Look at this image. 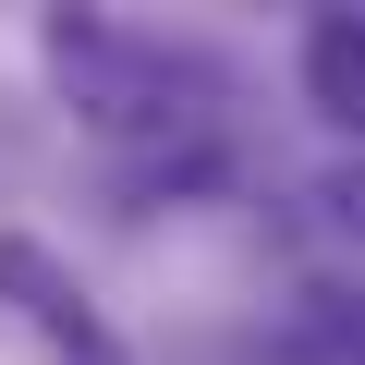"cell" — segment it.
Returning <instances> with one entry per match:
<instances>
[{"label":"cell","instance_id":"2","mask_svg":"<svg viewBox=\"0 0 365 365\" xmlns=\"http://www.w3.org/2000/svg\"><path fill=\"white\" fill-rule=\"evenodd\" d=\"M304 98L341 134H365V13H317L304 25Z\"/></svg>","mask_w":365,"mask_h":365},{"label":"cell","instance_id":"1","mask_svg":"<svg viewBox=\"0 0 365 365\" xmlns=\"http://www.w3.org/2000/svg\"><path fill=\"white\" fill-rule=\"evenodd\" d=\"M0 292H13V304H25V317H37V329H49V341H61L73 365H122V353H110V329H98V304H86V292H73V280L49 268V244L0 232Z\"/></svg>","mask_w":365,"mask_h":365},{"label":"cell","instance_id":"3","mask_svg":"<svg viewBox=\"0 0 365 365\" xmlns=\"http://www.w3.org/2000/svg\"><path fill=\"white\" fill-rule=\"evenodd\" d=\"M317 195H329V220H341V232H365V158H353V170H329Z\"/></svg>","mask_w":365,"mask_h":365}]
</instances>
